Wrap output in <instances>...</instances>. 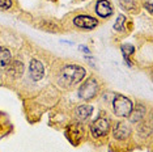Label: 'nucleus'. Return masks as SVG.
Listing matches in <instances>:
<instances>
[{
  "label": "nucleus",
  "mask_w": 153,
  "mask_h": 152,
  "mask_svg": "<svg viewBox=\"0 0 153 152\" xmlns=\"http://www.w3.org/2000/svg\"><path fill=\"white\" fill-rule=\"evenodd\" d=\"M9 67V72L12 74V76H21L22 75V71H24V64L21 62H11V64L8 66Z\"/></svg>",
  "instance_id": "4468645a"
},
{
  "label": "nucleus",
  "mask_w": 153,
  "mask_h": 152,
  "mask_svg": "<svg viewBox=\"0 0 153 152\" xmlns=\"http://www.w3.org/2000/svg\"><path fill=\"white\" fill-rule=\"evenodd\" d=\"M131 134V129L127 123L124 122H119L117 123L115 127H114V131H113V135L115 139H127Z\"/></svg>",
  "instance_id": "6e6552de"
},
{
  "label": "nucleus",
  "mask_w": 153,
  "mask_h": 152,
  "mask_svg": "<svg viewBox=\"0 0 153 152\" xmlns=\"http://www.w3.org/2000/svg\"><path fill=\"white\" fill-rule=\"evenodd\" d=\"M93 113V106L90 105H80L75 110V115L79 121H86L92 115Z\"/></svg>",
  "instance_id": "9d476101"
},
{
  "label": "nucleus",
  "mask_w": 153,
  "mask_h": 152,
  "mask_svg": "<svg viewBox=\"0 0 153 152\" xmlns=\"http://www.w3.org/2000/svg\"><path fill=\"white\" fill-rule=\"evenodd\" d=\"M144 114H145V109L143 108L141 105H137L136 108L132 109V112L130 114L131 121L132 122H137V121H140L141 118H144Z\"/></svg>",
  "instance_id": "ddd939ff"
},
{
  "label": "nucleus",
  "mask_w": 153,
  "mask_h": 152,
  "mask_svg": "<svg viewBox=\"0 0 153 152\" xmlns=\"http://www.w3.org/2000/svg\"><path fill=\"white\" fill-rule=\"evenodd\" d=\"M12 62V55L7 47L0 46V68H5L11 64Z\"/></svg>",
  "instance_id": "9b49d317"
},
{
  "label": "nucleus",
  "mask_w": 153,
  "mask_h": 152,
  "mask_svg": "<svg viewBox=\"0 0 153 152\" xmlns=\"http://www.w3.org/2000/svg\"><path fill=\"white\" fill-rule=\"evenodd\" d=\"M12 5H13V3H12V0H0V9H9V8H12Z\"/></svg>",
  "instance_id": "dca6fc26"
},
{
  "label": "nucleus",
  "mask_w": 153,
  "mask_h": 152,
  "mask_svg": "<svg viewBox=\"0 0 153 152\" xmlns=\"http://www.w3.org/2000/svg\"><path fill=\"white\" fill-rule=\"evenodd\" d=\"M85 77V68L79 64H67L58 75V83L63 88H69L81 83Z\"/></svg>",
  "instance_id": "f257e3e1"
},
{
  "label": "nucleus",
  "mask_w": 153,
  "mask_h": 152,
  "mask_svg": "<svg viewBox=\"0 0 153 152\" xmlns=\"http://www.w3.org/2000/svg\"><path fill=\"white\" fill-rule=\"evenodd\" d=\"M144 7L148 9V12H149V13H152V3H151V1H147V3L144 4Z\"/></svg>",
  "instance_id": "a211bd4d"
},
{
  "label": "nucleus",
  "mask_w": 153,
  "mask_h": 152,
  "mask_svg": "<svg viewBox=\"0 0 153 152\" xmlns=\"http://www.w3.org/2000/svg\"><path fill=\"white\" fill-rule=\"evenodd\" d=\"M120 50H122V53H123V59H124V62L127 63L128 67H132V63L130 62L128 58H130L131 55L135 53V47L132 46V45H122Z\"/></svg>",
  "instance_id": "f8f14e48"
},
{
  "label": "nucleus",
  "mask_w": 153,
  "mask_h": 152,
  "mask_svg": "<svg viewBox=\"0 0 153 152\" xmlns=\"http://www.w3.org/2000/svg\"><path fill=\"white\" fill-rule=\"evenodd\" d=\"M98 92V83L96 79H88L81 87L79 88V97L82 100H92Z\"/></svg>",
  "instance_id": "7ed1b4c3"
},
{
  "label": "nucleus",
  "mask_w": 153,
  "mask_h": 152,
  "mask_svg": "<svg viewBox=\"0 0 153 152\" xmlns=\"http://www.w3.org/2000/svg\"><path fill=\"white\" fill-rule=\"evenodd\" d=\"M124 22H126V17H124L123 15H119V16H118V19H117V21H115V24H114V29H115L117 32L123 30Z\"/></svg>",
  "instance_id": "2eb2a0df"
},
{
  "label": "nucleus",
  "mask_w": 153,
  "mask_h": 152,
  "mask_svg": "<svg viewBox=\"0 0 153 152\" xmlns=\"http://www.w3.org/2000/svg\"><path fill=\"white\" fill-rule=\"evenodd\" d=\"M74 25L80 28V29L90 30L94 29L98 25V20L93 16H86V15H79L74 19Z\"/></svg>",
  "instance_id": "39448f33"
},
{
  "label": "nucleus",
  "mask_w": 153,
  "mask_h": 152,
  "mask_svg": "<svg viewBox=\"0 0 153 152\" xmlns=\"http://www.w3.org/2000/svg\"><path fill=\"white\" fill-rule=\"evenodd\" d=\"M134 109V104L126 96H117L113 100V110L115 113V115L120 117V118H127L130 117V114Z\"/></svg>",
  "instance_id": "f03ea898"
},
{
  "label": "nucleus",
  "mask_w": 153,
  "mask_h": 152,
  "mask_svg": "<svg viewBox=\"0 0 153 152\" xmlns=\"http://www.w3.org/2000/svg\"><path fill=\"white\" fill-rule=\"evenodd\" d=\"M79 50H80V51H84L85 54H90V50L88 49V47L82 46V45H80V46H79Z\"/></svg>",
  "instance_id": "f3484780"
},
{
  "label": "nucleus",
  "mask_w": 153,
  "mask_h": 152,
  "mask_svg": "<svg viewBox=\"0 0 153 152\" xmlns=\"http://www.w3.org/2000/svg\"><path fill=\"white\" fill-rule=\"evenodd\" d=\"M29 74H30L32 80L39 81L43 77V75H45L43 64L41 63L39 60H37V59H32L30 60V64H29Z\"/></svg>",
  "instance_id": "423d86ee"
},
{
  "label": "nucleus",
  "mask_w": 153,
  "mask_h": 152,
  "mask_svg": "<svg viewBox=\"0 0 153 152\" xmlns=\"http://www.w3.org/2000/svg\"><path fill=\"white\" fill-rule=\"evenodd\" d=\"M67 136H68V140L76 146L80 142V139L82 138V130L80 129L79 125H71L67 130Z\"/></svg>",
  "instance_id": "1a4fd4ad"
},
{
  "label": "nucleus",
  "mask_w": 153,
  "mask_h": 152,
  "mask_svg": "<svg viewBox=\"0 0 153 152\" xmlns=\"http://www.w3.org/2000/svg\"><path fill=\"white\" fill-rule=\"evenodd\" d=\"M110 130V122L106 118H97L94 122L92 123L90 126V131H92V135L94 138H101V136H105Z\"/></svg>",
  "instance_id": "20e7f679"
},
{
  "label": "nucleus",
  "mask_w": 153,
  "mask_h": 152,
  "mask_svg": "<svg viewBox=\"0 0 153 152\" xmlns=\"http://www.w3.org/2000/svg\"><path fill=\"white\" fill-rule=\"evenodd\" d=\"M96 13L102 19H107L113 15V5L110 4L109 0H98L96 3Z\"/></svg>",
  "instance_id": "0eeeda50"
}]
</instances>
